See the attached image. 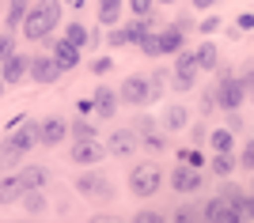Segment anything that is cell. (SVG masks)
<instances>
[{
    "label": "cell",
    "mask_w": 254,
    "mask_h": 223,
    "mask_svg": "<svg viewBox=\"0 0 254 223\" xmlns=\"http://www.w3.org/2000/svg\"><path fill=\"white\" fill-rule=\"evenodd\" d=\"M57 19H61V4L57 0H38L34 8L23 11V38L27 42H38V38H46V34L57 31Z\"/></svg>",
    "instance_id": "obj_1"
},
{
    "label": "cell",
    "mask_w": 254,
    "mask_h": 223,
    "mask_svg": "<svg viewBox=\"0 0 254 223\" xmlns=\"http://www.w3.org/2000/svg\"><path fill=\"white\" fill-rule=\"evenodd\" d=\"M159 91H163V76H152V80H144V76H129L126 84H122V91H118V98L122 102H129V106H144V102H156Z\"/></svg>",
    "instance_id": "obj_2"
},
{
    "label": "cell",
    "mask_w": 254,
    "mask_h": 223,
    "mask_svg": "<svg viewBox=\"0 0 254 223\" xmlns=\"http://www.w3.org/2000/svg\"><path fill=\"white\" fill-rule=\"evenodd\" d=\"M212 95H216V106H224V110H232V114H235V110L247 102V95H251V72H243L239 80L224 72V84L216 87Z\"/></svg>",
    "instance_id": "obj_3"
},
{
    "label": "cell",
    "mask_w": 254,
    "mask_h": 223,
    "mask_svg": "<svg viewBox=\"0 0 254 223\" xmlns=\"http://www.w3.org/2000/svg\"><path fill=\"white\" fill-rule=\"evenodd\" d=\"M11 129H15V133L4 140V148H0V163H19L23 155L38 144V125L27 121V129H19V125H11Z\"/></svg>",
    "instance_id": "obj_4"
},
{
    "label": "cell",
    "mask_w": 254,
    "mask_h": 223,
    "mask_svg": "<svg viewBox=\"0 0 254 223\" xmlns=\"http://www.w3.org/2000/svg\"><path fill=\"white\" fill-rule=\"evenodd\" d=\"M159 185H163V170L156 163H140V167L129 170V189L137 193V197H156Z\"/></svg>",
    "instance_id": "obj_5"
},
{
    "label": "cell",
    "mask_w": 254,
    "mask_h": 223,
    "mask_svg": "<svg viewBox=\"0 0 254 223\" xmlns=\"http://www.w3.org/2000/svg\"><path fill=\"white\" fill-rule=\"evenodd\" d=\"M193 76H197V61H193V49H179V61H175V72H171V84L175 91H190Z\"/></svg>",
    "instance_id": "obj_6"
},
{
    "label": "cell",
    "mask_w": 254,
    "mask_h": 223,
    "mask_svg": "<svg viewBox=\"0 0 254 223\" xmlns=\"http://www.w3.org/2000/svg\"><path fill=\"white\" fill-rule=\"evenodd\" d=\"M171 185L179 193H193V189H201L205 185V174H201V167H175V174H171Z\"/></svg>",
    "instance_id": "obj_7"
},
{
    "label": "cell",
    "mask_w": 254,
    "mask_h": 223,
    "mask_svg": "<svg viewBox=\"0 0 254 223\" xmlns=\"http://www.w3.org/2000/svg\"><path fill=\"white\" fill-rule=\"evenodd\" d=\"M76 189L84 193L87 201H110L114 193H110V181L103 178V174H84V178L76 181Z\"/></svg>",
    "instance_id": "obj_8"
},
{
    "label": "cell",
    "mask_w": 254,
    "mask_h": 223,
    "mask_svg": "<svg viewBox=\"0 0 254 223\" xmlns=\"http://www.w3.org/2000/svg\"><path fill=\"white\" fill-rule=\"evenodd\" d=\"M99 159H103V148H99L95 136H80L72 144V163H80V167H95Z\"/></svg>",
    "instance_id": "obj_9"
},
{
    "label": "cell",
    "mask_w": 254,
    "mask_h": 223,
    "mask_svg": "<svg viewBox=\"0 0 254 223\" xmlns=\"http://www.w3.org/2000/svg\"><path fill=\"white\" fill-rule=\"evenodd\" d=\"M0 80H4V84H23V80H27V57L8 53L0 61Z\"/></svg>",
    "instance_id": "obj_10"
},
{
    "label": "cell",
    "mask_w": 254,
    "mask_h": 223,
    "mask_svg": "<svg viewBox=\"0 0 254 223\" xmlns=\"http://www.w3.org/2000/svg\"><path fill=\"white\" fill-rule=\"evenodd\" d=\"M64 136H68V125H64L61 117H46L42 125H38V144H46V148H57Z\"/></svg>",
    "instance_id": "obj_11"
},
{
    "label": "cell",
    "mask_w": 254,
    "mask_h": 223,
    "mask_svg": "<svg viewBox=\"0 0 254 223\" xmlns=\"http://www.w3.org/2000/svg\"><path fill=\"white\" fill-rule=\"evenodd\" d=\"M27 76L34 84H53L61 76V68L53 64V57H34V61H27Z\"/></svg>",
    "instance_id": "obj_12"
},
{
    "label": "cell",
    "mask_w": 254,
    "mask_h": 223,
    "mask_svg": "<svg viewBox=\"0 0 254 223\" xmlns=\"http://www.w3.org/2000/svg\"><path fill=\"white\" fill-rule=\"evenodd\" d=\"M53 64H57L61 72L76 68V64H80V49H76L68 38H57V42H53Z\"/></svg>",
    "instance_id": "obj_13"
},
{
    "label": "cell",
    "mask_w": 254,
    "mask_h": 223,
    "mask_svg": "<svg viewBox=\"0 0 254 223\" xmlns=\"http://www.w3.org/2000/svg\"><path fill=\"white\" fill-rule=\"evenodd\" d=\"M201 216H205V220H239V208L220 193V197H212V201L201 208Z\"/></svg>",
    "instance_id": "obj_14"
},
{
    "label": "cell",
    "mask_w": 254,
    "mask_h": 223,
    "mask_svg": "<svg viewBox=\"0 0 254 223\" xmlns=\"http://www.w3.org/2000/svg\"><path fill=\"white\" fill-rule=\"evenodd\" d=\"M182 42H186V38H182V27H167V31H159V34H156L159 57H163V53H179Z\"/></svg>",
    "instance_id": "obj_15"
},
{
    "label": "cell",
    "mask_w": 254,
    "mask_h": 223,
    "mask_svg": "<svg viewBox=\"0 0 254 223\" xmlns=\"http://www.w3.org/2000/svg\"><path fill=\"white\" fill-rule=\"evenodd\" d=\"M133 148H137V136H133L129 129H118L114 136H110V151H114V155H122V159H126V155H133Z\"/></svg>",
    "instance_id": "obj_16"
},
{
    "label": "cell",
    "mask_w": 254,
    "mask_h": 223,
    "mask_svg": "<svg viewBox=\"0 0 254 223\" xmlns=\"http://www.w3.org/2000/svg\"><path fill=\"white\" fill-rule=\"evenodd\" d=\"M91 102H95V114L110 117V114H114V106H118V91H110V87H99Z\"/></svg>",
    "instance_id": "obj_17"
},
{
    "label": "cell",
    "mask_w": 254,
    "mask_h": 223,
    "mask_svg": "<svg viewBox=\"0 0 254 223\" xmlns=\"http://www.w3.org/2000/svg\"><path fill=\"white\" fill-rule=\"evenodd\" d=\"M15 178H19L23 189H42L46 178H50V170H42V167H27L23 174H15Z\"/></svg>",
    "instance_id": "obj_18"
},
{
    "label": "cell",
    "mask_w": 254,
    "mask_h": 223,
    "mask_svg": "<svg viewBox=\"0 0 254 223\" xmlns=\"http://www.w3.org/2000/svg\"><path fill=\"white\" fill-rule=\"evenodd\" d=\"M122 8H126V0H99V23H103V27H114Z\"/></svg>",
    "instance_id": "obj_19"
},
{
    "label": "cell",
    "mask_w": 254,
    "mask_h": 223,
    "mask_svg": "<svg viewBox=\"0 0 254 223\" xmlns=\"http://www.w3.org/2000/svg\"><path fill=\"white\" fill-rule=\"evenodd\" d=\"M64 38H68L76 49H84V45H95V34H87V27H80V23H68V27H64Z\"/></svg>",
    "instance_id": "obj_20"
},
{
    "label": "cell",
    "mask_w": 254,
    "mask_h": 223,
    "mask_svg": "<svg viewBox=\"0 0 254 223\" xmlns=\"http://www.w3.org/2000/svg\"><path fill=\"white\" fill-rule=\"evenodd\" d=\"M23 197L19 178H0V204H15Z\"/></svg>",
    "instance_id": "obj_21"
},
{
    "label": "cell",
    "mask_w": 254,
    "mask_h": 223,
    "mask_svg": "<svg viewBox=\"0 0 254 223\" xmlns=\"http://www.w3.org/2000/svg\"><path fill=\"white\" fill-rule=\"evenodd\" d=\"M209 170L216 174V178H228V174L235 170V155L232 151H216V159L209 163Z\"/></svg>",
    "instance_id": "obj_22"
},
{
    "label": "cell",
    "mask_w": 254,
    "mask_h": 223,
    "mask_svg": "<svg viewBox=\"0 0 254 223\" xmlns=\"http://www.w3.org/2000/svg\"><path fill=\"white\" fill-rule=\"evenodd\" d=\"M148 31H152L148 15H137V19H133V23H129V27H126V38H129V42H133V45H137V42H140V38H144V34H148Z\"/></svg>",
    "instance_id": "obj_23"
},
{
    "label": "cell",
    "mask_w": 254,
    "mask_h": 223,
    "mask_svg": "<svg viewBox=\"0 0 254 223\" xmlns=\"http://www.w3.org/2000/svg\"><path fill=\"white\" fill-rule=\"evenodd\" d=\"M137 129H140V140H144V144H148L152 151H159V148H163V136L156 133V125H152V121H137Z\"/></svg>",
    "instance_id": "obj_24"
},
{
    "label": "cell",
    "mask_w": 254,
    "mask_h": 223,
    "mask_svg": "<svg viewBox=\"0 0 254 223\" xmlns=\"http://www.w3.org/2000/svg\"><path fill=\"white\" fill-rule=\"evenodd\" d=\"M209 144H212V151H232L235 133H232V129H216V133L209 136Z\"/></svg>",
    "instance_id": "obj_25"
},
{
    "label": "cell",
    "mask_w": 254,
    "mask_h": 223,
    "mask_svg": "<svg viewBox=\"0 0 254 223\" xmlns=\"http://www.w3.org/2000/svg\"><path fill=\"white\" fill-rule=\"evenodd\" d=\"M186 121H190V114L182 106H167V114H163V125L167 129H186Z\"/></svg>",
    "instance_id": "obj_26"
},
{
    "label": "cell",
    "mask_w": 254,
    "mask_h": 223,
    "mask_svg": "<svg viewBox=\"0 0 254 223\" xmlns=\"http://www.w3.org/2000/svg\"><path fill=\"white\" fill-rule=\"evenodd\" d=\"M193 61H197V68H216V45L205 42L201 49H193Z\"/></svg>",
    "instance_id": "obj_27"
},
{
    "label": "cell",
    "mask_w": 254,
    "mask_h": 223,
    "mask_svg": "<svg viewBox=\"0 0 254 223\" xmlns=\"http://www.w3.org/2000/svg\"><path fill=\"white\" fill-rule=\"evenodd\" d=\"M137 49H140V53H144V57H159V45H156V34H144V38H140V42H137Z\"/></svg>",
    "instance_id": "obj_28"
},
{
    "label": "cell",
    "mask_w": 254,
    "mask_h": 223,
    "mask_svg": "<svg viewBox=\"0 0 254 223\" xmlns=\"http://www.w3.org/2000/svg\"><path fill=\"white\" fill-rule=\"evenodd\" d=\"M23 11H27V0H11V11H8V27H19V23H23Z\"/></svg>",
    "instance_id": "obj_29"
},
{
    "label": "cell",
    "mask_w": 254,
    "mask_h": 223,
    "mask_svg": "<svg viewBox=\"0 0 254 223\" xmlns=\"http://www.w3.org/2000/svg\"><path fill=\"white\" fill-rule=\"evenodd\" d=\"M23 193H27V208H31V212H42L46 208V197L38 189H23Z\"/></svg>",
    "instance_id": "obj_30"
},
{
    "label": "cell",
    "mask_w": 254,
    "mask_h": 223,
    "mask_svg": "<svg viewBox=\"0 0 254 223\" xmlns=\"http://www.w3.org/2000/svg\"><path fill=\"white\" fill-rule=\"evenodd\" d=\"M152 8H156V0H129V11H133V15H152Z\"/></svg>",
    "instance_id": "obj_31"
},
{
    "label": "cell",
    "mask_w": 254,
    "mask_h": 223,
    "mask_svg": "<svg viewBox=\"0 0 254 223\" xmlns=\"http://www.w3.org/2000/svg\"><path fill=\"white\" fill-rule=\"evenodd\" d=\"M68 133H72L76 140H80V136H95V129L87 125V121H76V125H68Z\"/></svg>",
    "instance_id": "obj_32"
},
{
    "label": "cell",
    "mask_w": 254,
    "mask_h": 223,
    "mask_svg": "<svg viewBox=\"0 0 254 223\" xmlns=\"http://www.w3.org/2000/svg\"><path fill=\"white\" fill-rule=\"evenodd\" d=\"M179 159L186 163V167H205V155H201V151H182Z\"/></svg>",
    "instance_id": "obj_33"
},
{
    "label": "cell",
    "mask_w": 254,
    "mask_h": 223,
    "mask_svg": "<svg viewBox=\"0 0 254 223\" xmlns=\"http://www.w3.org/2000/svg\"><path fill=\"white\" fill-rule=\"evenodd\" d=\"M8 53H15V38H11V34H0V61Z\"/></svg>",
    "instance_id": "obj_34"
},
{
    "label": "cell",
    "mask_w": 254,
    "mask_h": 223,
    "mask_svg": "<svg viewBox=\"0 0 254 223\" xmlns=\"http://www.w3.org/2000/svg\"><path fill=\"white\" fill-rule=\"evenodd\" d=\"M235 167H243V170H254V151H251V144L243 148V155L235 159Z\"/></svg>",
    "instance_id": "obj_35"
},
{
    "label": "cell",
    "mask_w": 254,
    "mask_h": 223,
    "mask_svg": "<svg viewBox=\"0 0 254 223\" xmlns=\"http://www.w3.org/2000/svg\"><path fill=\"white\" fill-rule=\"evenodd\" d=\"M106 42H110V45H129V38H126V27H114Z\"/></svg>",
    "instance_id": "obj_36"
},
{
    "label": "cell",
    "mask_w": 254,
    "mask_h": 223,
    "mask_svg": "<svg viewBox=\"0 0 254 223\" xmlns=\"http://www.w3.org/2000/svg\"><path fill=\"white\" fill-rule=\"evenodd\" d=\"M110 68H114V61H106V57H99V61H95V68H91V72L106 76V72H110Z\"/></svg>",
    "instance_id": "obj_37"
},
{
    "label": "cell",
    "mask_w": 254,
    "mask_h": 223,
    "mask_svg": "<svg viewBox=\"0 0 254 223\" xmlns=\"http://www.w3.org/2000/svg\"><path fill=\"white\" fill-rule=\"evenodd\" d=\"M201 110H205V114H212V110H216V95H212V91L201 98Z\"/></svg>",
    "instance_id": "obj_38"
},
{
    "label": "cell",
    "mask_w": 254,
    "mask_h": 223,
    "mask_svg": "<svg viewBox=\"0 0 254 223\" xmlns=\"http://www.w3.org/2000/svg\"><path fill=\"white\" fill-rule=\"evenodd\" d=\"M254 27V19H251V11H243V15H239V27H235V31H251Z\"/></svg>",
    "instance_id": "obj_39"
},
{
    "label": "cell",
    "mask_w": 254,
    "mask_h": 223,
    "mask_svg": "<svg viewBox=\"0 0 254 223\" xmlns=\"http://www.w3.org/2000/svg\"><path fill=\"white\" fill-rule=\"evenodd\" d=\"M137 220H140V223H156V220H163V216H159V212H140Z\"/></svg>",
    "instance_id": "obj_40"
},
{
    "label": "cell",
    "mask_w": 254,
    "mask_h": 223,
    "mask_svg": "<svg viewBox=\"0 0 254 223\" xmlns=\"http://www.w3.org/2000/svg\"><path fill=\"white\" fill-rule=\"evenodd\" d=\"M80 114H95V102H91V98H80Z\"/></svg>",
    "instance_id": "obj_41"
},
{
    "label": "cell",
    "mask_w": 254,
    "mask_h": 223,
    "mask_svg": "<svg viewBox=\"0 0 254 223\" xmlns=\"http://www.w3.org/2000/svg\"><path fill=\"white\" fill-rule=\"evenodd\" d=\"M216 0H193V8H212Z\"/></svg>",
    "instance_id": "obj_42"
},
{
    "label": "cell",
    "mask_w": 254,
    "mask_h": 223,
    "mask_svg": "<svg viewBox=\"0 0 254 223\" xmlns=\"http://www.w3.org/2000/svg\"><path fill=\"white\" fill-rule=\"evenodd\" d=\"M156 4H175V0H156Z\"/></svg>",
    "instance_id": "obj_43"
},
{
    "label": "cell",
    "mask_w": 254,
    "mask_h": 223,
    "mask_svg": "<svg viewBox=\"0 0 254 223\" xmlns=\"http://www.w3.org/2000/svg\"><path fill=\"white\" fill-rule=\"evenodd\" d=\"M4 87H8V84H4V80H0V95H4Z\"/></svg>",
    "instance_id": "obj_44"
}]
</instances>
